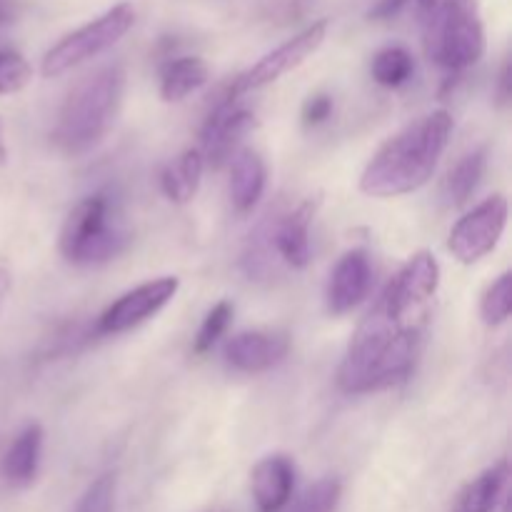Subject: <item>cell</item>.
I'll list each match as a JSON object with an SVG mask.
<instances>
[{"mask_svg": "<svg viewBox=\"0 0 512 512\" xmlns=\"http://www.w3.org/2000/svg\"><path fill=\"white\" fill-rule=\"evenodd\" d=\"M43 428L38 423H30L15 435L8 453L3 458V475L15 488H28L40 470V458H43Z\"/></svg>", "mask_w": 512, "mask_h": 512, "instance_id": "2e32d148", "label": "cell"}, {"mask_svg": "<svg viewBox=\"0 0 512 512\" xmlns=\"http://www.w3.org/2000/svg\"><path fill=\"white\" fill-rule=\"evenodd\" d=\"M325 35H328V20H315L310 28L300 30L298 35H293V38L285 40L283 45H278V48L270 50L268 55H263L253 68L240 73L238 78L230 83L228 93L240 98V95L250 93V90H258L263 88V85L275 83L278 78L288 75L290 70L303 65L305 60L323 45Z\"/></svg>", "mask_w": 512, "mask_h": 512, "instance_id": "ba28073f", "label": "cell"}, {"mask_svg": "<svg viewBox=\"0 0 512 512\" xmlns=\"http://www.w3.org/2000/svg\"><path fill=\"white\" fill-rule=\"evenodd\" d=\"M133 23V3H128V0L115 3L113 8H108L103 15H98L95 20L85 23L83 28L73 30V33H68L65 38H60L58 43L43 55L40 73H43L45 78H58V75L68 73V70L98 58L100 53H105V50L113 48L115 43H120V40L128 35V30L133 28Z\"/></svg>", "mask_w": 512, "mask_h": 512, "instance_id": "8992f818", "label": "cell"}, {"mask_svg": "<svg viewBox=\"0 0 512 512\" xmlns=\"http://www.w3.org/2000/svg\"><path fill=\"white\" fill-rule=\"evenodd\" d=\"M485 165H488V150L478 148L473 153L463 155L450 168L448 178L443 183V198L450 208H460V205H465L473 198V193L478 190L480 180L485 175Z\"/></svg>", "mask_w": 512, "mask_h": 512, "instance_id": "ffe728a7", "label": "cell"}, {"mask_svg": "<svg viewBox=\"0 0 512 512\" xmlns=\"http://www.w3.org/2000/svg\"><path fill=\"white\" fill-rule=\"evenodd\" d=\"M425 55L460 73L485 55V25L478 0H415Z\"/></svg>", "mask_w": 512, "mask_h": 512, "instance_id": "277c9868", "label": "cell"}, {"mask_svg": "<svg viewBox=\"0 0 512 512\" xmlns=\"http://www.w3.org/2000/svg\"><path fill=\"white\" fill-rule=\"evenodd\" d=\"M8 163V143H5V128L3 120H0V165Z\"/></svg>", "mask_w": 512, "mask_h": 512, "instance_id": "4dcf8cb0", "label": "cell"}, {"mask_svg": "<svg viewBox=\"0 0 512 512\" xmlns=\"http://www.w3.org/2000/svg\"><path fill=\"white\" fill-rule=\"evenodd\" d=\"M423 325L425 315L403 318L375 300L340 363V390L348 395H365L403 383L418 360Z\"/></svg>", "mask_w": 512, "mask_h": 512, "instance_id": "6da1fadb", "label": "cell"}, {"mask_svg": "<svg viewBox=\"0 0 512 512\" xmlns=\"http://www.w3.org/2000/svg\"><path fill=\"white\" fill-rule=\"evenodd\" d=\"M130 243L123 210L110 193L80 200L60 230V253L68 263L90 268L118 258Z\"/></svg>", "mask_w": 512, "mask_h": 512, "instance_id": "5b68a950", "label": "cell"}, {"mask_svg": "<svg viewBox=\"0 0 512 512\" xmlns=\"http://www.w3.org/2000/svg\"><path fill=\"white\" fill-rule=\"evenodd\" d=\"M33 68L15 50H0V95H15L28 88Z\"/></svg>", "mask_w": 512, "mask_h": 512, "instance_id": "d4e9b609", "label": "cell"}, {"mask_svg": "<svg viewBox=\"0 0 512 512\" xmlns=\"http://www.w3.org/2000/svg\"><path fill=\"white\" fill-rule=\"evenodd\" d=\"M20 8H18V0H0V28H8L18 20Z\"/></svg>", "mask_w": 512, "mask_h": 512, "instance_id": "f1b7e54d", "label": "cell"}, {"mask_svg": "<svg viewBox=\"0 0 512 512\" xmlns=\"http://www.w3.org/2000/svg\"><path fill=\"white\" fill-rule=\"evenodd\" d=\"M508 485L510 465L508 460H500L460 490L450 512H495L503 495L508 493Z\"/></svg>", "mask_w": 512, "mask_h": 512, "instance_id": "e0dca14e", "label": "cell"}, {"mask_svg": "<svg viewBox=\"0 0 512 512\" xmlns=\"http://www.w3.org/2000/svg\"><path fill=\"white\" fill-rule=\"evenodd\" d=\"M210 78V68L198 55H183L160 70V98L165 103H178L203 88Z\"/></svg>", "mask_w": 512, "mask_h": 512, "instance_id": "ac0fdd59", "label": "cell"}, {"mask_svg": "<svg viewBox=\"0 0 512 512\" xmlns=\"http://www.w3.org/2000/svg\"><path fill=\"white\" fill-rule=\"evenodd\" d=\"M115 495H118V478L113 473H103L85 488L75 512H115Z\"/></svg>", "mask_w": 512, "mask_h": 512, "instance_id": "484cf974", "label": "cell"}, {"mask_svg": "<svg viewBox=\"0 0 512 512\" xmlns=\"http://www.w3.org/2000/svg\"><path fill=\"white\" fill-rule=\"evenodd\" d=\"M330 115H333V98L328 93H315L305 100L300 118H303L305 128H318Z\"/></svg>", "mask_w": 512, "mask_h": 512, "instance_id": "4316f807", "label": "cell"}, {"mask_svg": "<svg viewBox=\"0 0 512 512\" xmlns=\"http://www.w3.org/2000/svg\"><path fill=\"white\" fill-rule=\"evenodd\" d=\"M265 170L263 158L253 148H238L230 158V203L235 213L245 215L258 205L265 193Z\"/></svg>", "mask_w": 512, "mask_h": 512, "instance_id": "9a60e30c", "label": "cell"}, {"mask_svg": "<svg viewBox=\"0 0 512 512\" xmlns=\"http://www.w3.org/2000/svg\"><path fill=\"white\" fill-rule=\"evenodd\" d=\"M505 228H508V200L503 195H493L455 223L448 240L450 253L463 265L480 263L485 255L498 248Z\"/></svg>", "mask_w": 512, "mask_h": 512, "instance_id": "52a82bcc", "label": "cell"}, {"mask_svg": "<svg viewBox=\"0 0 512 512\" xmlns=\"http://www.w3.org/2000/svg\"><path fill=\"white\" fill-rule=\"evenodd\" d=\"M255 128V115L248 108L238 105V98L225 93L213 108V113L205 118L203 130H200V155L208 165L220 168L228 163L238 150L240 140Z\"/></svg>", "mask_w": 512, "mask_h": 512, "instance_id": "8fae6325", "label": "cell"}, {"mask_svg": "<svg viewBox=\"0 0 512 512\" xmlns=\"http://www.w3.org/2000/svg\"><path fill=\"white\" fill-rule=\"evenodd\" d=\"M340 493H343V485L338 478H323L310 485L288 512H335L340 503Z\"/></svg>", "mask_w": 512, "mask_h": 512, "instance_id": "603a6c76", "label": "cell"}, {"mask_svg": "<svg viewBox=\"0 0 512 512\" xmlns=\"http://www.w3.org/2000/svg\"><path fill=\"white\" fill-rule=\"evenodd\" d=\"M453 135V115L433 110L380 145L360 175V190L370 198H400L433 178Z\"/></svg>", "mask_w": 512, "mask_h": 512, "instance_id": "7a4b0ae2", "label": "cell"}, {"mask_svg": "<svg viewBox=\"0 0 512 512\" xmlns=\"http://www.w3.org/2000/svg\"><path fill=\"white\" fill-rule=\"evenodd\" d=\"M178 290L180 280L175 275H163V278L148 280V283L128 290L103 310V315L98 318V333L120 335L148 323L178 295Z\"/></svg>", "mask_w": 512, "mask_h": 512, "instance_id": "9c48e42d", "label": "cell"}, {"mask_svg": "<svg viewBox=\"0 0 512 512\" xmlns=\"http://www.w3.org/2000/svg\"><path fill=\"white\" fill-rule=\"evenodd\" d=\"M295 490V465L285 455L263 458L250 473V493L258 512H283Z\"/></svg>", "mask_w": 512, "mask_h": 512, "instance_id": "5bb4252c", "label": "cell"}, {"mask_svg": "<svg viewBox=\"0 0 512 512\" xmlns=\"http://www.w3.org/2000/svg\"><path fill=\"white\" fill-rule=\"evenodd\" d=\"M233 313L235 308L230 300H220L218 305L210 308V313L205 315L203 325H200L198 335H195V343H193L195 353L205 355L208 350H213V345L223 338L225 330H228L230 323H233Z\"/></svg>", "mask_w": 512, "mask_h": 512, "instance_id": "cb8c5ba5", "label": "cell"}, {"mask_svg": "<svg viewBox=\"0 0 512 512\" xmlns=\"http://www.w3.org/2000/svg\"><path fill=\"white\" fill-rule=\"evenodd\" d=\"M370 283H373V265H370L368 253L365 250L345 253L330 273L328 293H325L330 313L345 315L358 308L368 298Z\"/></svg>", "mask_w": 512, "mask_h": 512, "instance_id": "7c38bea8", "label": "cell"}, {"mask_svg": "<svg viewBox=\"0 0 512 512\" xmlns=\"http://www.w3.org/2000/svg\"><path fill=\"white\" fill-rule=\"evenodd\" d=\"M205 160L200 150H185L183 155L165 165L160 173V188H163L165 198L173 200L178 205H188L190 200L198 195L200 183H203Z\"/></svg>", "mask_w": 512, "mask_h": 512, "instance_id": "d6986e66", "label": "cell"}, {"mask_svg": "<svg viewBox=\"0 0 512 512\" xmlns=\"http://www.w3.org/2000/svg\"><path fill=\"white\" fill-rule=\"evenodd\" d=\"M290 350L288 335L270 330H245L225 343V360L240 373H265L283 363Z\"/></svg>", "mask_w": 512, "mask_h": 512, "instance_id": "4fadbf2b", "label": "cell"}, {"mask_svg": "<svg viewBox=\"0 0 512 512\" xmlns=\"http://www.w3.org/2000/svg\"><path fill=\"white\" fill-rule=\"evenodd\" d=\"M440 285V265L433 253L420 250L408 263L400 268V273L385 285L383 293L378 295L380 303L395 315L403 318H415L425 315L430 300L435 298Z\"/></svg>", "mask_w": 512, "mask_h": 512, "instance_id": "30bf717a", "label": "cell"}, {"mask_svg": "<svg viewBox=\"0 0 512 512\" xmlns=\"http://www.w3.org/2000/svg\"><path fill=\"white\" fill-rule=\"evenodd\" d=\"M413 70L415 60L410 50H405L403 45L383 48L380 53H375L373 63H370V73H373L375 83L383 85V88H400V85H405L413 78Z\"/></svg>", "mask_w": 512, "mask_h": 512, "instance_id": "44dd1931", "label": "cell"}, {"mask_svg": "<svg viewBox=\"0 0 512 512\" xmlns=\"http://www.w3.org/2000/svg\"><path fill=\"white\" fill-rule=\"evenodd\" d=\"M408 3L410 0H378V3L370 8L368 18L370 20H390V18H395V15H398Z\"/></svg>", "mask_w": 512, "mask_h": 512, "instance_id": "83f0119b", "label": "cell"}, {"mask_svg": "<svg viewBox=\"0 0 512 512\" xmlns=\"http://www.w3.org/2000/svg\"><path fill=\"white\" fill-rule=\"evenodd\" d=\"M125 98V70L105 65L80 80L58 110L53 143L68 158L88 155L108 138Z\"/></svg>", "mask_w": 512, "mask_h": 512, "instance_id": "3957f363", "label": "cell"}, {"mask_svg": "<svg viewBox=\"0 0 512 512\" xmlns=\"http://www.w3.org/2000/svg\"><path fill=\"white\" fill-rule=\"evenodd\" d=\"M510 98H512V90H510V63H508V60H505L503 70H500V80H498V103L505 108V105L510 103Z\"/></svg>", "mask_w": 512, "mask_h": 512, "instance_id": "f546056e", "label": "cell"}, {"mask_svg": "<svg viewBox=\"0 0 512 512\" xmlns=\"http://www.w3.org/2000/svg\"><path fill=\"white\" fill-rule=\"evenodd\" d=\"M512 313V273L505 270L480 300V315L485 325H503Z\"/></svg>", "mask_w": 512, "mask_h": 512, "instance_id": "7402d4cb", "label": "cell"}]
</instances>
